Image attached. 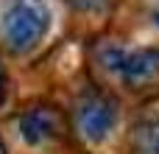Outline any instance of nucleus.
I'll list each match as a JSON object with an SVG mask.
<instances>
[{
  "mask_svg": "<svg viewBox=\"0 0 159 154\" xmlns=\"http://www.w3.org/2000/svg\"><path fill=\"white\" fill-rule=\"evenodd\" d=\"M20 135L28 146L50 143L59 135V115L48 107H34L20 118Z\"/></svg>",
  "mask_w": 159,
  "mask_h": 154,
  "instance_id": "20e7f679",
  "label": "nucleus"
},
{
  "mask_svg": "<svg viewBox=\"0 0 159 154\" xmlns=\"http://www.w3.org/2000/svg\"><path fill=\"white\" fill-rule=\"evenodd\" d=\"M78 8H84V11H101L109 0H73Z\"/></svg>",
  "mask_w": 159,
  "mask_h": 154,
  "instance_id": "423d86ee",
  "label": "nucleus"
},
{
  "mask_svg": "<svg viewBox=\"0 0 159 154\" xmlns=\"http://www.w3.org/2000/svg\"><path fill=\"white\" fill-rule=\"evenodd\" d=\"M129 154H159V118H145L134 126Z\"/></svg>",
  "mask_w": 159,
  "mask_h": 154,
  "instance_id": "39448f33",
  "label": "nucleus"
},
{
  "mask_svg": "<svg viewBox=\"0 0 159 154\" xmlns=\"http://www.w3.org/2000/svg\"><path fill=\"white\" fill-rule=\"evenodd\" d=\"M154 22H157V25H159V8H157V11H154Z\"/></svg>",
  "mask_w": 159,
  "mask_h": 154,
  "instance_id": "6e6552de",
  "label": "nucleus"
},
{
  "mask_svg": "<svg viewBox=\"0 0 159 154\" xmlns=\"http://www.w3.org/2000/svg\"><path fill=\"white\" fill-rule=\"evenodd\" d=\"M117 101L109 93H84L75 104V129L84 140L89 143H101L117 123Z\"/></svg>",
  "mask_w": 159,
  "mask_h": 154,
  "instance_id": "7ed1b4c3",
  "label": "nucleus"
},
{
  "mask_svg": "<svg viewBox=\"0 0 159 154\" xmlns=\"http://www.w3.org/2000/svg\"><path fill=\"white\" fill-rule=\"evenodd\" d=\"M98 62L115 73L126 87H145L159 81V48H120L103 45L98 51Z\"/></svg>",
  "mask_w": 159,
  "mask_h": 154,
  "instance_id": "f03ea898",
  "label": "nucleus"
},
{
  "mask_svg": "<svg viewBox=\"0 0 159 154\" xmlns=\"http://www.w3.org/2000/svg\"><path fill=\"white\" fill-rule=\"evenodd\" d=\"M6 87H8V76H6V67L0 62V104L6 101Z\"/></svg>",
  "mask_w": 159,
  "mask_h": 154,
  "instance_id": "0eeeda50",
  "label": "nucleus"
},
{
  "mask_svg": "<svg viewBox=\"0 0 159 154\" xmlns=\"http://www.w3.org/2000/svg\"><path fill=\"white\" fill-rule=\"evenodd\" d=\"M0 31L11 51L36 48L50 31V8L45 0H8L0 17Z\"/></svg>",
  "mask_w": 159,
  "mask_h": 154,
  "instance_id": "f257e3e1",
  "label": "nucleus"
}]
</instances>
